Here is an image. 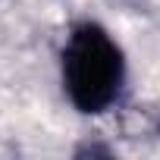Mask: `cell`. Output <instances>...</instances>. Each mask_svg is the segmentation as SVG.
<instances>
[{"mask_svg": "<svg viewBox=\"0 0 160 160\" xmlns=\"http://www.w3.org/2000/svg\"><path fill=\"white\" fill-rule=\"evenodd\" d=\"M126 63L119 44L94 22L78 25L63 47V88L75 110L104 113L122 88Z\"/></svg>", "mask_w": 160, "mask_h": 160, "instance_id": "1", "label": "cell"}]
</instances>
